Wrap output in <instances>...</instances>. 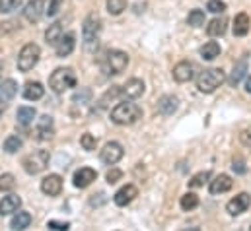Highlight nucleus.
Returning a JSON list of instances; mask_svg holds the SVG:
<instances>
[{
	"mask_svg": "<svg viewBox=\"0 0 251 231\" xmlns=\"http://www.w3.org/2000/svg\"><path fill=\"white\" fill-rule=\"evenodd\" d=\"M126 0H105V8L111 16H119L126 10Z\"/></svg>",
	"mask_w": 251,
	"mask_h": 231,
	"instance_id": "obj_34",
	"label": "nucleus"
},
{
	"mask_svg": "<svg viewBox=\"0 0 251 231\" xmlns=\"http://www.w3.org/2000/svg\"><path fill=\"white\" fill-rule=\"evenodd\" d=\"M144 90H146V86H144V82L140 78H130L125 86H121V93H123L125 99H136V97H140L144 93Z\"/></svg>",
	"mask_w": 251,
	"mask_h": 231,
	"instance_id": "obj_12",
	"label": "nucleus"
},
{
	"mask_svg": "<svg viewBox=\"0 0 251 231\" xmlns=\"http://www.w3.org/2000/svg\"><path fill=\"white\" fill-rule=\"evenodd\" d=\"M61 6H63V0H51V2H49V8L45 10V14H47L49 18H55V16L61 12Z\"/></svg>",
	"mask_w": 251,
	"mask_h": 231,
	"instance_id": "obj_41",
	"label": "nucleus"
},
{
	"mask_svg": "<svg viewBox=\"0 0 251 231\" xmlns=\"http://www.w3.org/2000/svg\"><path fill=\"white\" fill-rule=\"evenodd\" d=\"M41 190H43L47 196H57V194H61V190H63V177L57 173L47 175V177L41 181Z\"/></svg>",
	"mask_w": 251,
	"mask_h": 231,
	"instance_id": "obj_11",
	"label": "nucleus"
},
{
	"mask_svg": "<svg viewBox=\"0 0 251 231\" xmlns=\"http://www.w3.org/2000/svg\"><path fill=\"white\" fill-rule=\"evenodd\" d=\"M96 179H98V173H96L94 169L82 167V169H78V171L74 173V186H76V188H86V186H90Z\"/></svg>",
	"mask_w": 251,
	"mask_h": 231,
	"instance_id": "obj_19",
	"label": "nucleus"
},
{
	"mask_svg": "<svg viewBox=\"0 0 251 231\" xmlns=\"http://www.w3.org/2000/svg\"><path fill=\"white\" fill-rule=\"evenodd\" d=\"M232 169L240 175H244L246 171H248V167H246V163H244L242 160H236V162H234V165H232Z\"/></svg>",
	"mask_w": 251,
	"mask_h": 231,
	"instance_id": "obj_45",
	"label": "nucleus"
},
{
	"mask_svg": "<svg viewBox=\"0 0 251 231\" xmlns=\"http://www.w3.org/2000/svg\"><path fill=\"white\" fill-rule=\"evenodd\" d=\"M179 206H181L183 212L195 210V208L199 206V196H197L195 192H185V194L181 196V200H179Z\"/></svg>",
	"mask_w": 251,
	"mask_h": 231,
	"instance_id": "obj_30",
	"label": "nucleus"
},
{
	"mask_svg": "<svg viewBox=\"0 0 251 231\" xmlns=\"http://www.w3.org/2000/svg\"><path fill=\"white\" fill-rule=\"evenodd\" d=\"M74 47H76V35L74 33H64L63 37H61V41L57 43V47H55L57 57L64 58L68 57V55H72Z\"/></svg>",
	"mask_w": 251,
	"mask_h": 231,
	"instance_id": "obj_17",
	"label": "nucleus"
},
{
	"mask_svg": "<svg viewBox=\"0 0 251 231\" xmlns=\"http://www.w3.org/2000/svg\"><path fill=\"white\" fill-rule=\"evenodd\" d=\"M246 72H248V58L244 57L240 62H236V66H234V70H232V76H230V86H238L242 80H244V76H246Z\"/></svg>",
	"mask_w": 251,
	"mask_h": 231,
	"instance_id": "obj_27",
	"label": "nucleus"
},
{
	"mask_svg": "<svg viewBox=\"0 0 251 231\" xmlns=\"http://www.w3.org/2000/svg\"><path fill=\"white\" fill-rule=\"evenodd\" d=\"M240 140H242V144H244V146L251 148V126H250V128H246V130H242Z\"/></svg>",
	"mask_w": 251,
	"mask_h": 231,
	"instance_id": "obj_44",
	"label": "nucleus"
},
{
	"mask_svg": "<svg viewBox=\"0 0 251 231\" xmlns=\"http://www.w3.org/2000/svg\"><path fill=\"white\" fill-rule=\"evenodd\" d=\"M195 72H197V66L193 64V62H189V60H181V62H177L176 66H174V80L177 82V84H185V82H191L193 78H195Z\"/></svg>",
	"mask_w": 251,
	"mask_h": 231,
	"instance_id": "obj_10",
	"label": "nucleus"
},
{
	"mask_svg": "<svg viewBox=\"0 0 251 231\" xmlns=\"http://www.w3.org/2000/svg\"><path fill=\"white\" fill-rule=\"evenodd\" d=\"M251 29V20L246 12H240L236 18H234V25H232V31L236 37H244L248 35Z\"/></svg>",
	"mask_w": 251,
	"mask_h": 231,
	"instance_id": "obj_21",
	"label": "nucleus"
},
{
	"mask_svg": "<svg viewBox=\"0 0 251 231\" xmlns=\"http://www.w3.org/2000/svg\"><path fill=\"white\" fill-rule=\"evenodd\" d=\"M136 196H138V188H136L134 185H125L123 188H119V190L115 192L113 202H115L117 206H126V204H130Z\"/></svg>",
	"mask_w": 251,
	"mask_h": 231,
	"instance_id": "obj_16",
	"label": "nucleus"
},
{
	"mask_svg": "<svg viewBox=\"0 0 251 231\" xmlns=\"http://www.w3.org/2000/svg\"><path fill=\"white\" fill-rule=\"evenodd\" d=\"M43 14H45V4H43V0H29V2L25 4V8H24V18H25L27 22H31V23L39 22V20L43 18Z\"/></svg>",
	"mask_w": 251,
	"mask_h": 231,
	"instance_id": "obj_13",
	"label": "nucleus"
},
{
	"mask_svg": "<svg viewBox=\"0 0 251 231\" xmlns=\"http://www.w3.org/2000/svg\"><path fill=\"white\" fill-rule=\"evenodd\" d=\"M31 226V214L29 212H16V216L10 222V228L14 231H24Z\"/></svg>",
	"mask_w": 251,
	"mask_h": 231,
	"instance_id": "obj_26",
	"label": "nucleus"
},
{
	"mask_svg": "<svg viewBox=\"0 0 251 231\" xmlns=\"http://www.w3.org/2000/svg\"><path fill=\"white\" fill-rule=\"evenodd\" d=\"M119 97H123V93H121V86H113V88L107 90V92L103 93V97L100 99V107L103 109V107L109 105V101H115V99H119Z\"/></svg>",
	"mask_w": 251,
	"mask_h": 231,
	"instance_id": "obj_31",
	"label": "nucleus"
},
{
	"mask_svg": "<svg viewBox=\"0 0 251 231\" xmlns=\"http://www.w3.org/2000/svg\"><path fill=\"white\" fill-rule=\"evenodd\" d=\"M126 66H128V55L125 51H119V49L109 51L101 62V68L107 76H117V74L125 72Z\"/></svg>",
	"mask_w": 251,
	"mask_h": 231,
	"instance_id": "obj_5",
	"label": "nucleus"
},
{
	"mask_svg": "<svg viewBox=\"0 0 251 231\" xmlns=\"http://www.w3.org/2000/svg\"><path fill=\"white\" fill-rule=\"evenodd\" d=\"M80 146H82L84 150L92 152V150H96V146H98V140H96V136H94V134L86 132V134H82V136H80Z\"/></svg>",
	"mask_w": 251,
	"mask_h": 231,
	"instance_id": "obj_38",
	"label": "nucleus"
},
{
	"mask_svg": "<svg viewBox=\"0 0 251 231\" xmlns=\"http://www.w3.org/2000/svg\"><path fill=\"white\" fill-rule=\"evenodd\" d=\"M177 109H179V99L176 95H162L158 99V111H160V115L170 116L174 115Z\"/></svg>",
	"mask_w": 251,
	"mask_h": 231,
	"instance_id": "obj_18",
	"label": "nucleus"
},
{
	"mask_svg": "<svg viewBox=\"0 0 251 231\" xmlns=\"http://www.w3.org/2000/svg\"><path fill=\"white\" fill-rule=\"evenodd\" d=\"M49 160H51V156H49V152H47V150H37V152H33V154H29V156H25V158L22 160V165H24L25 173L37 175V173H41V171H45V169H47Z\"/></svg>",
	"mask_w": 251,
	"mask_h": 231,
	"instance_id": "obj_6",
	"label": "nucleus"
},
{
	"mask_svg": "<svg viewBox=\"0 0 251 231\" xmlns=\"http://www.w3.org/2000/svg\"><path fill=\"white\" fill-rule=\"evenodd\" d=\"M22 146H24V140L14 134V136H8V138L4 140V146H2V148H4L6 154H16L18 150H22Z\"/></svg>",
	"mask_w": 251,
	"mask_h": 231,
	"instance_id": "obj_32",
	"label": "nucleus"
},
{
	"mask_svg": "<svg viewBox=\"0 0 251 231\" xmlns=\"http://www.w3.org/2000/svg\"><path fill=\"white\" fill-rule=\"evenodd\" d=\"M206 10L212 12V14H222V12L226 10V2H224V0H208Z\"/></svg>",
	"mask_w": 251,
	"mask_h": 231,
	"instance_id": "obj_40",
	"label": "nucleus"
},
{
	"mask_svg": "<svg viewBox=\"0 0 251 231\" xmlns=\"http://www.w3.org/2000/svg\"><path fill=\"white\" fill-rule=\"evenodd\" d=\"M90 99H92V90H88V88H84V90H80L72 95V101L78 103V105H86Z\"/></svg>",
	"mask_w": 251,
	"mask_h": 231,
	"instance_id": "obj_39",
	"label": "nucleus"
},
{
	"mask_svg": "<svg viewBox=\"0 0 251 231\" xmlns=\"http://www.w3.org/2000/svg\"><path fill=\"white\" fill-rule=\"evenodd\" d=\"M39 57H41L39 45H35V43L24 45L22 51H20V55H18V70H20V72H29V70H33V66L39 62Z\"/></svg>",
	"mask_w": 251,
	"mask_h": 231,
	"instance_id": "obj_7",
	"label": "nucleus"
},
{
	"mask_svg": "<svg viewBox=\"0 0 251 231\" xmlns=\"http://www.w3.org/2000/svg\"><path fill=\"white\" fill-rule=\"evenodd\" d=\"M16 93H18V84H16V80L8 78V80H4V82L0 84V101L10 103Z\"/></svg>",
	"mask_w": 251,
	"mask_h": 231,
	"instance_id": "obj_23",
	"label": "nucleus"
},
{
	"mask_svg": "<svg viewBox=\"0 0 251 231\" xmlns=\"http://www.w3.org/2000/svg\"><path fill=\"white\" fill-rule=\"evenodd\" d=\"M16 186V177L12 173H2L0 175V190L2 192H8Z\"/></svg>",
	"mask_w": 251,
	"mask_h": 231,
	"instance_id": "obj_37",
	"label": "nucleus"
},
{
	"mask_svg": "<svg viewBox=\"0 0 251 231\" xmlns=\"http://www.w3.org/2000/svg\"><path fill=\"white\" fill-rule=\"evenodd\" d=\"M246 92H248V93H251V76L248 78V82H246Z\"/></svg>",
	"mask_w": 251,
	"mask_h": 231,
	"instance_id": "obj_47",
	"label": "nucleus"
},
{
	"mask_svg": "<svg viewBox=\"0 0 251 231\" xmlns=\"http://www.w3.org/2000/svg\"><path fill=\"white\" fill-rule=\"evenodd\" d=\"M49 88L55 93H64L70 88H76V74L72 68H57L49 76Z\"/></svg>",
	"mask_w": 251,
	"mask_h": 231,
	"instance_id": "obj_4",
	"label": "nucleus"
},
{
	"mask_svg": "<svg viewBox=\"0 0 251 231\" xmlns=\"http://www.w3.org/2000/svg\"><path fill=\"white\" fill-rule=\"evenodd\" d=\"M250 231H251V228H250Z\"/></svg>",
	"mask_w": 251,
	"mask_h": 231,
	"instance_id": "obj_50",
	"label": "nucleus"
},
{
	"mask_svg": "<svg viewBox=\"0 0 251 231\" xmlns=\"http://www.w3.org/2000/svg\"><path fill=\"white\" fill-rule=\"evenodd\" d=\"M22 206V198L18 194H8L0 200V216H10L14 212H18Z\"/></svg>",
	"mask_w": 251,
	"mask_h": 231,
	"instance_id": "obj_20",
	"label": "nucleus"
},
{
	"mask_svg": "<svg viewBox=\"0 0 251 231\" xmlns=\"http://www.w3.org/2000/svg\"><path fill=\"white\" fill-rule=\"evenodd\" d=\"M100 35H101V20H100V16H96V14L86 16V20L82 23V41H84V47L88 51H92L94 47H98Z\"/></svg>",
	"mask_w": 251,
	"mask_h": 231,
	"instance_id": "obj_3",
	"label": "nucleus"
},
{
	"mask_svg": "<svg viewBox=\"0 0 251 231\" xmlns=\"http://www.w3.org/2000/svg\"><path fill=\"white\" fill-rule=\"evenodd\" d=\"M183 231H201L199 228H187V230H183Z\"/></svg>",
	"mask_w": 251,
	"mask_h": 231,
	"instance_id": "obj_48",
	"label": "nucleus"
},
{
	"mask_svg": "<svg viewBox=\"0 0 251 231\" xmlns=\"http://www.w3.org/2000/svg\"><path fill=\"white\" fill-rule=\"evenodd\" d=\"M121 177H123V171L113 167V169H109V171H107V177H105V179H107V183H109V185H115L117 181H121Z\"/></svg>",
	"mask_w": 251,
	"mask_h": 231,
	"instance_id": "obj_42",
	"label": "nucleus"
},
{
	"mask_svg": "<svg viewBox=\"0 0 251 231\" xmlns=\"http://www.w3.org/2000/svg\"><path fill=\"white\" fill-rule=\"evenodd\" d=\"M226 27H228V20H226L224 16H220V18H214V20L206 25V33H208L210 37H222V35L226 33Z\"/></svg>",
	"mask_w": 251,
	"mask_h": 231,
	"instance_id": "obj_24",
	"label": "nucleus"
},
{
	"mask_svg": "<svg viewBox=\"0 0 251 231\" xmlns=\"http://www.w3.org/2000/svg\"><path fill=\"white\" fill-rule=\"evenodd\" d=\"M22 4H24V0H0V14H12V12L20 10Z\"/></svg>",
	"mask_w": 251,
	"mask_h": 231,
	"instance_id": "obj_36",
	"label": "nucleus"
},
{
	"mask_svg": "<svg viewBox=\"0 0 251 231\" xmlns=\"http://www.w3.org/2000/svg\"><path fill=\"white\" fill-rule=\"evenodd\" d=\"M6 107H8V103H4V101H0V116H2V113L6 111Z\"/></svg>",
	"mask_w": 251,
	"mask_h": 231,
	"instance_id": "obj_46",
	"label": "nucleus"
},
{
	"mask_svg": "<svg viewBox=\"0 0 251 231\" xmlns=\"http://www.w3.org/2000/svg\"><path fill=\"white\" fill-rule=\"evenodd\" d=\"M63 23L61 22H55V23H51L49 27H47V31H45V41L49 43V45H53V47H57V43L61 41V37H63Z\"/></svg>",
	"mask_w": 251,
	"mask_h": 231,
	"instance_id": "obj_25",
	"label": "nucleus"
},
{
	"mask_svg": "<svg viewBox=\"0 0 251 231\" xmlns=\"http://www.w3.org/2000/svg\"><path fill=\"white\" fill-rule=\"evenodd\" d=\"M55 134V128H53V118L49 115H43L37 120V126H35V138L37 140H51Z\"/></svg>",
	"mask_w": 251,
	"mask_h": 231,
	"instance_id": "obj_14",
	"label": "nucleus"
},
{
	"mask_svg": "<svg viewBox=\"0 0 251 231\" xmlns=\"http://www.w3.org/2000/svg\"><path fill=\"white\" fill-rule=\"evenodd\" d=\"M140 116H142V109H140L136 103H132V101L117 103V105L111 109V120H113L115 124H121V126L134 124Z\"/></svg>",
	"mask_w": 251,
	"mask_h": 231,
	"instance_id": "obj_2",
	"label": "nucleus"
},
{
	"mask_svg": "<svg viewBox=\"0 0 251 231\" xmlns=\"http://www.w3.org/2000/svg\"><path fill=\"white\" fill-rule=\"evenodd\" d=\"M226 82V74L222 68H206L197 78V90L201 93H212Z\"/></svg>",
	"mask_w": 251,
	"mask_h": 231,
	"instance_id": "obj_1",
	"label": "nucleus"
},
{
	"mask_svg": "<svg viewBox=\"0 0 251 231\" xmlns=\"http://www.w3.org/2000/svg\"><path fill=\"white\" fill-rule=\"evenodd\" d=\"M232 185H234V181H232L230 175L220 173L218 177H214V179L210 181L208 190H210V194H222V192H228V190L232 188Z\"/></svg>",
	"mask_w": 251,
	"mask_h": 231,
	"instance_id": "obj_15",
	"label": "nucleus"
},
{
	"mask_svg": "<svg viewBox=\"0 0 251 231\" xmlns=\"http://www.w3.org/2000/svg\"><path fill=\"white\" fill-rule=\"evenodd\" d=\"M123 156H125V150H123V146H121L119 142H107V144L103 146L101 154H100L101 162L107 163V165H115L117 162H121Z\"/></svg>",
	"mask_w": 251,
	"mask_h": 231,
	"instance_id": "obj_8",
	"label": "nucleus"
},
{
	"mask_svg": "<svg viewBox=\"0 0 251 231\" xmlns=\"http://www.w3.org/2000/svg\"><path fill=\"white\" fill-rule=\"evenodd\" d=\"M43 95H45L43 84H39V82H27V84H25V88H24V97H25L27 101H37V99H41Z\"/></svg>",
	"mask_w": 251,
	"mask_h": 231,
	"instance_id": "obj_22",
	"label": "nucleus"
},
{
	"mask_svg": "<svg viewBox=\"0 0 251 231\" xmlns=\"http://www.w3.org/2000/svg\"><path fill=\"white\" fill-rule=\"evenodd\" d=\"M210 179V171H201V173L193 175L189 179V188H201L204 186V183Z\"/></svg>",
	"mask_w": 251,
	"mask_h": 231,
	"instance_id": "obj_35",
	"label": "nucleus"
},
{
	"mask_svg": "<svg viewBox=\"0 0 251 231\" xmlns=\"http://www.w3.org/2000/svg\"><path fill=\"white\" fill-rule=\"evenodd\" d=\"M199 53H201V58L202 60H214L216 57H220V45L216 43V41H208V43H204L201 49H199Z\"/></svg>",
	"mask_w": 251,
	"mask_h": 231,
	"instance_id": "obj_28",
	"label": "nucleus"
},
{
	"mask_svg": "<svg viewBox=\"0 0 251 231\" xmlns=\"http://www.w3.org/2000/svg\"><path fill=\"white\" fill-rule=\"evenodd\" d=\"M251 206V196L248 192H240L236 194L228 204H226V212L230 216H240L244 212H248V208Z\"/></svg>",
	"mask_w": 251,
	"mask_h": 231,
	"instance_id": "obj_9",
	"label": "nucleus"
},
{
	"mask_svg": "<svg viewBox=\"0 0 251 231\" xmlns=\"http://www.w3.org/2000/svg\"><path fill=\"white\" fill-rule=\"evenodd\" d=\"M16 116H18V122H20L22 126H29V124L33 122V118L37 116V113H35L33 107H20Z\"/></svg>",
	"mask_w": 251,
	"mask_h": 231,
	"instance_id": "obj_29",
	"label": "nucleus"
},
{
	"mask_svg": "<svg viewBox=\"0 0 251 231\" xmlns=\"http://www.w3.org/2000/svg\"><path fill=\"white\" fill-rule=\"evenodd\" d=\"M204 22H206V18H204V12L202 10H199V8H195V10H191L187 16V23L191 27H202L204 25Z\"/></svg>",
	"mask_w": 251,
	"mask_h": 231,
	"instance_id": "obj_33",
	"label": "nucleus"
},
{
	"mask_svg": "<svg viewBox=\"0 0 251 231\" xmlns=\"http://www.w3.org/2000/svg\"><path fill=\"white\" fill-rule=\"evenodd\" d=\"M47 228H51V230L55 231H68V228H70V224H61V222H55V220H51L49 224H47Z\"/></svg>",
	"mask_w": 251,
	"mask_h": 231,
	"instance_id": "obj_43",
	"label": "nucleus"
},
{
	"mask_svg": "<svg viewBox=\"0 0 251 231\" xmlns=\"http://www.w3.org/2000/svg\"><path fill=\"white\" fill-rule=\"evenodd\" d=\"M2 70H4V64H2V62H0V74H2Z\"/></svg>",
	"mask_w": 251,
	"mask_h": 231,
	"instance_id": "obj_49",
	"label": "nucleus"
}]
</instances>
